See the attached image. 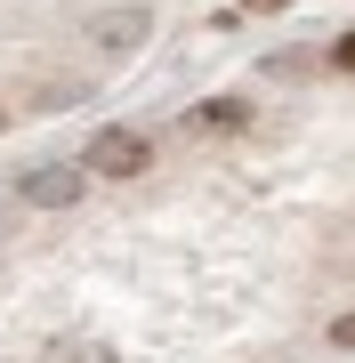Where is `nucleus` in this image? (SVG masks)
I'll list each match as a JSON object with an SVG mask.
<instances>
[{
    "label": "nucleus",
    "instance_id": "1",
    "mask_svg": "<svg viewBox=\"0 0 355 363\" xmlns=\"http://www.w3.org/2000/svg\"><path fill=\"white\" fill-rule=\"evenodd\" d=\"M145 162H154V145H145L137 130H97L89 138V169H106V178H137Z\"/></svg>",
    "mask_w": 355,
    "mask_h": 363
},
{
    "label": "nucleus",
    "instance_id": "2",
    "mask_svg": "<svg viewBox=\"0 0 355 363\" xmlns=\"http://www.w3.org/2000/svg\"><path fill=\"white\" fill-rule=\"evenodd\" d=\"M25 202H40V210L81 202V169H25Z\"/></svg>",
    "mask_w": 355,
    "mask_h": 363
},
{
    "label": "nucleus",
    "instance_id": "3",
    "mask_svg": "<svg viewBox=\"0 0 355 363\" xmlns=\"http://www.w3.org/2000/svg\"><path fill=\"white\" fill-rule=\"evenodd\" d=\"M242 121H250V97H210L186 113V130H242Z\"/></svg>",
    "mask_w": 355,
    "mask_h": 363
},
{
    "label": "nucleus",
    "instance_id": "4",
    "mask_svg": "<svg viewBox=\"0 0 355 363\" xmlns=\"http://www.w3.org/2000/svg\"><path fill=\"white\" fill-rule=\"evenodd\" d=\"M137 25H145L137 9H130V16H97V40H106V49H130V40H137Z\"/></svg>",
    "mask_w": 355,
    "mask_h": 363
},
{
    "label": "nucleus",
    "instance_id": "5",
    "mask_svg": "<svg viewBox=\"0 0 355 363\" xmlns=\"http://www.w3.org/2000/svg\"><path fill=\"white\" fill-rule=\"evenodd\" d=\"M331 65H339V73H355V33H339V40H331Z\"/></svg>",
    "mask_w": 355,
    "mask_h": 363
},
{
    "label": "nucleus",
    "instance_id": "6",
    "mask_svg": "<svg viewBox=\"0 0 355 363\" xmlns=\"http://www.w3.org/2000/svg\"><path fill=\"white\" fill-rule=\"evenodd\" d=\"M331 347H355V315H339V323H331Z\"/></svg>",
    "mask_w": 355,
    "mask_h": 363
},
{
    "label": "nucleus",
    "instance_id": "7",
    "mask_svg": "<svg viewBox=\"0 0 355 363\" xmlns=\"http://www.w3.org/2000/svg\"><path fill=\"white\" fill-rule=\"evenodd\" d=\"M242 9H250V16H275V9H291V0H242Z\"/></svg>",
    "mask_w": 355,
    "mask_h": 363
},
{
    "label": "nucleus",
    "instance_id": "8",
    "mask_svg": "<svg viewBox=\"0 0 355 363\" xmlns=\"http://www.w3.org/2000/svg\"><path fill=\"white\" fill-rule=\"evenodd\" d=\"M0 130H9V113H0Z\"/></svg>",
    "mask_w": 355,
    "mask_h": 363
}]
</instances>
